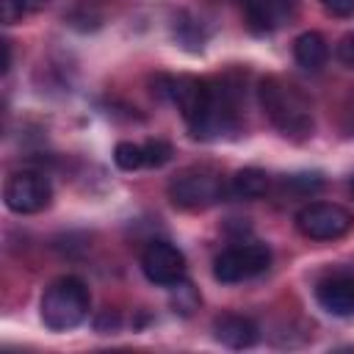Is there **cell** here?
I'll return each mask as SVG.
<instances>
[{
  "instance_id": "obj_14",
  "label": "cell",
  "mask_w": 354,
  "mask_h": 354,
  "mask_svg": "<svg viewBox=\"0 0 354 354\" xmlns=\"http://www.w3.org/2000/svg\"><path fill=\"white\" fill-rule=\"evenodd\" d=\"M268 191V174L260 169H241L232 177V194L238 199H257Z\"/></svg>"
},
{
  "instance_id": "obj_1",
  "label": "cell",
  "mask_w": 354,
  "mask_h": 354,
  "mask_svg": "<svg viewBox=\"0 0 354 354\" xmlns=\"http://www.w3.org/2000/svg\"><path fill=\"white\" fill-rule=\"evenodd\" d=\"M260 94V105L266 111V116L271 119V124L293 141H304L313 136V113L307 100L288 83H282L279 77H266L257 88Z\"/></svg>"
},
{
  "instance_id": "obj_15",
  "label": "cell",
  "mask_w": 354,
  "mask_h": 354,
  "mask_svg": "<svg viewBox=\"0 0 354 354\" xmlns=\"http://www.w3.org/2000/svg\"><path fill=\"white\" fill-rule=\"evenodd\" d=\"M171 307H174V313H180V315H191V313L199 307V293L194 290L191 282L180 279L177 285H171Z\"/></svg>"
},
{
  "instance_id": "obj_16",
  "label": "cell",
  "mask_w": 354,
  "mask_h": 354,
  "mask_svg": "<svg viewBox=\"0 0 354 354\" xmlns=\"http://www.w3.org/2000/svg\"><path fill=\"white\" fill-rule=\"evenodd\" d=\"M113 160H116V166L124 169V171L141 169V166H144V147H141V144H133V141H122V144H116V149H113Z\"/></svg>"
},
{
  "instance_id": "obj_19",
  "label": "cell",
  "mask_w": 354,
  "mask_h": 354,
  "mask_svg": "<svg viewBox=\"0 0 354 354\" xmlns=\"http://www.w3.org/2000/svg\"><path fill=\"white\" fill-rule=\"evenodd\" d=\"M332 14H337V17H348V14H354V0H321Z\"/></svg>"
},
{
  "instance_id": "obj_10",
  "label": "cell",
  "mask_w": 354,
  "mask_h": 354,
  "mask_svg": "<svg viewBox=\"0 0 354 354\" xmlns=\"http://www.w3.org/2000/svg\"><path fill=\"white\" fill-rule=\"evenodd\" d=\"M163 94L180 108V113L185 116V122H194L210 94L207 83H199L194 77H163Z\"/></svg>"
},
{
  "instance_id": "obj_9",
  "label": "cell",
  "mask_w": 354,
  "mask_h": 354,
  "mask_svg": "<svg viewBox=\"0 0 354 354\" xmlns=\"http://www.w3.org/2000/svg\"><path fill=\"white\" fill-rule=\"evenodd\" d=\"M238 3L246 14L249 28L257 33L277 30L285 22H290L296 14V0H238Z\"/></svg>"
},
{
  "instance_id": "obj_5",
  "label": "cell",
  "mask_w": 354,
  "mask_h": 354,
  "mask_svg": "<svg viewBox=\"0 0 354 354\" xmlns=\"http://www.w3.org/2000/svg\"><path fill=\"white\" fill-rule=\"evenodd\" d=\"M296 227L304 238L335 241L351 230V213L332 202H313L296 213Z\"/></svg>"
},
{
  "instance_id": "obj_4",
  "label": "cell",
  "mask_w": 354,
  "mask_h": 354,
  "mask_svg": "<svg viewBox=\"0 0 354 354\" xmlns=\"http://www.w3.org/2000/svg\"><path fill=\"white\" fill-rule=\"evenodd\" d=\"M224 196V183L210 169H188L169 183V199L180 207H207Z\"/></svg>"
},
{
  "instance_id": "obj_22",
  "label": "cell",
  "mask_w": 354,
  "mask_h": 354,
  "mask_svg": "<svg viewBox=\"0 0 354 354\" xmlns=\"http://www.w3.org/2000/svg\"><path fill=\"white\" fill-rule=\"evenodd\" d=\"M8 66H11V44L3 41V72H8Z\"/></svg>"
},
{
  "instance_id": "obj_17",
  "label": "cell",
  "mask_w": 354,
  "mask_h": 354,
  "mask_svg": "<svg viewBox=\"0 0 354 354\" xmlns=\"http://www.w3.org/2000/svg\"><path fill=\"white\" fill-rule=\"evenodd\" d=\"M144 147V166H163V163H169L171 160V155H174V149H171V144L169 141H163V138H149L147 144H141Z\"/></svg>"
},
{
  "instance_id": "obj_20",
  "label": "cell",
  "mask_w": 354,
  "mask_h": 354,
  "mask_svg": "<svg viewBox=\"0 0 354 354\" xmlns=\"http://www.w3.org/2000/svg\"><path fill=\"white\" fill-rule=\"evenodd\" d=\"M19 17H22V8H19L14 0H3V22L11 25V22H17Z\"/></svg>"
},
{
  "instance_id": "obj_7",
  "label": "cell",
  "mask_w": 354,
  "mask_h": 354,
  "mask_svg": "<svg viewBox=\"0 0 354 354\" xmlns=\"http://www.w3.org/2000/svg\"><path fill=\"white\" fill-rule=\"evenodd\" d=\"M6 205L14 213H39L50 205V183L39 171H17L6 183Z\"/></svg>"
},
{
  "instance_id": "obj_6",
  "label": "cell",
  "mask_w": 354,
  "mask_h": 354,
  "mask_svg": "<svg viewBox=\"0 0 354 354\" xmlns=\"http://www.w3.org/2000/svg\"><path fill=\"white\" fill-rule=\"evenodd\" d=\"M188 127L196 138H218L224 133H232L238 127V119H235V102L230 91L224 86H210L202 113L194 122H188Z\"/></svg>"
},
{
  "instance_id": "obj_23",
  "label": "cell",
  "mask_w": 354,
  "mask_h": 354,
  "mask_svg": "<svg viewBox=\"0 0 354 354\" xmlns=\"http://www.w3.org/2000/svg\"><path fill=\"white\" fill-rule=\"evenodd\" d=\"M351 194H354V180H351Z\"/></svg>"
},
{
  "instance_id": "obj_11",
  "label": "cell",
  "mask_w": 354,
  "mask_h": 354,
  "mask_svg": "<svg viewBox=\"0 0 354 354\" xmlns=\"http://www.w3.org/2000/svg\"><path fill=\"white\" fill-rule=\"evenodd\" d=\"M213 335L218 343L230 346V348H249L257 343L260 332H257V324L246 315H235V313H227V315H218L213 321Z\"/></svg>"
},
{
  "instance_id": "obj_8",
  "label": "cell",
  "mask_w": 354,
  "mask_h": 354,
  "mask_svg": "<svg viewBox=\"0 0 354 354\" xmlns=\"http://www.w3.org/2000/svg\"><path fill=\"white\" fill-rule=\"evenodd\" d=\"M141 271L155 285H177L185 277V257L177 246L166 241H152L141 254Z\"/></svg>"
},
{
  "instance_id": "obj_18",
  "label": "cell",
  "mask_w": 354,
  "mask_h": 354,
  "mask_svg": "<svg viewBox=\"0 0 354 354\" xmlns=\"http://www.w3.org/2000/svg\"><path fill=\"white\" fill-rule=\"evenodd\" d=\"M337 61L343 66H354V33L343 36L340 44H337Z\"/></svg>"
},
{
  "instance_id": "obj_13",
  "label": "cell",
  "mask_w": 354,
  "mask_h": 354,
  "mask_svg": "<svg viewBox=\"0 0 354 354\" xmlns=\"http://www.w3.org/2000/svg\"><path fill=\"white\" fill-rule=\"evenodd\" d=\"M293 58L304 69H321L326 64V58H329V44H326V39L321 33L307 30V33L296 36V41H293Z\"/></svg>"
},
{
  "instance_id": "obj_3",
  "label": "cell",
  "mask_w": 354,
  "mask_h": 354,
  "mask_svg": "<svg viewBox=\"0 0 354 354\" xmlns=\"http://www.w3.org/2000/svg\"><path fill=\"white\" fill-rule=\"evenodd\" d=\"M271 263V252L263 243H241L224 249L213 263V277L224 285H235L263 274Z\"/></svg>"
},
{
  "instance_id": "obj_2",
  "label": "cell",
  "mask_w": 354,
  "mask_h": 354,
  "mask_svg": "<svg viewBox=\"0 0 354 354\" xmlns=\"http://www.w3.org/2000/svg\"><path fill=\"white\" fill-rule=\"evenodd\" d=\"M88 288L77 277H61L41 296V321L53 332H66L88 315Z\"/></svg>"
},
{
  "instance_id": "obj_21",
  "label": "cell",
  "mask_w": 354,
  "mask_h": 354,
  "mask_svg": "<svg viewBox=\"0 0 354 354\" xmlns=\"http://www.w3.org/2000/svg\"><path fill=\"white\" fill-rule=\"evenodd\" d=\"M19 8H22V14H36V11H41L50 0H14Z\"/></svg>"
},
{
  "instance_id": "obj_12",
  "label": "cell",
  "mask_w": 354,
  "mask_h": 354,
  "mask_svg": "<svg viewBox=\"0 0 354 354\" xmlns=\"http://www.w3.org/2000/svg\"><path fill=\"white\" fill-rule=\"evenodd\" d=\"M315 299L318 304L329 313V315H351L354 313V279L351 277H332L324 279L315 288Z\"/></svg>"
}]
</instances>
